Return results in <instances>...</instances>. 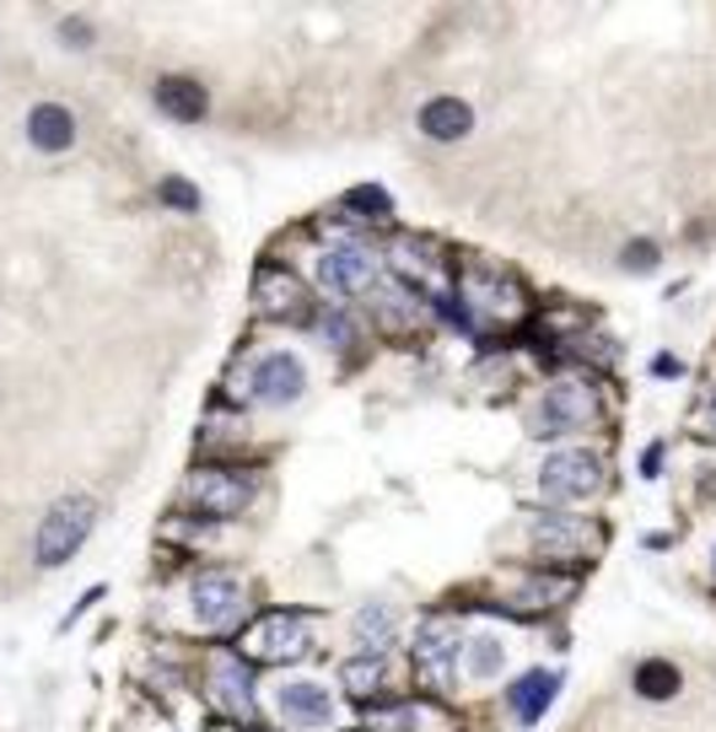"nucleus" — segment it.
<instances>
[{"instance_id":"f257e3e1","label":"nucleus","mask_w":716,"mask_h":732,"mask_svg":"<svg viewBox=\"0 0 716 732\" xmlns=\"http://www.w3.org/2000/svg\"><path fill=\"white\" fill-rule=\"evenodd\" d=\"M92 523H98V501H92V495H65V501H54L49 517L38 523V538H33L38 566H65V560L87 544Z\"/></svg>"},{"instance_id":"f03ea898","label":"nucleus","mask_w":716,"mask_h":732,"mask_svg":"<svg viewBox=\"0 0 716 732\" xmlns=\"http://www.w3.org/2000/svg\"><path fill=\"white\" fill-rule=\"evenodd\" d=\"M539 490H544V501H561V506L587 501L604 490V463L593 452H550L539 469Z\"/></svg>"},{"instance_id":"7ed1b4c3","label":"nucleus","mask_w":716,"mask_h":732,"mask_svg":"<svg viewBox=\"0 0 716 732\" xmlns=\"http://www.w3.org/2000/svg\"><path fill=\"white\" fill-rule=\"evenodd\" d=\"M459 652H463V635H459V620H453V614L420 620V631H415V668H420V679L431 684V689L448 684V668L459 663Z\"/></svg>"},{"instance_id":"20e7f679","label":"nucleus","mask_w":716,"mask_h":732,"mask_svg":"<svg viewBox=\"0 0 716 732\" xmlns=\"http://www.w3.org/2000/svg\"><path fill=\"white\" fill-rule=\"evenodd\" d=\"M238 646H243L238 657H254V663H291L307 652V631L297 614H264L258 625H249Z\"/></svg>"},{"instance_id":"39448f33","label":"nucleus","mask_w":716,"mask_h":732,"mask_svg":"<svg viewBox=\"0 0 716 732\" xmlns=\"http://www.w3.org/2000/svg\"><path fill=\"white\" fill-rule=\"evenodd\" d=\"M189 495L205 517H238L249 501H254V480L238 474V469H200L189 480Z\"/></svg>"},{"instance_id":"423d86ee","label":"nucleus","mask_w":716,"mask_h":732,"mask_svg":"<svg viewBox=\"0 0 716 732\" xmlns=\"http://www.w3.org/2000/svg\"><path fill=\"white\" fill-rule=\"evenodd\" d=\"M318 281L345 296L366 292V286H377V259H372V248L361 243H329L318 253Z\"/></svg>"},{"instance_id":"0eeeda50","label":"nucleus","mask_w":716,"mask_h":732,"mask_svg":"<svg viewBox=\"0 0 716 732\" xmlns=\"http://www.w3.org/2000/svg\"><path fill=\"white\" fill-rule=\"evenodd\" d=\"M587 420H593V393L582 389V383H555V389L544 393L539 415H533L539 437H571V431H582Z\"/></svg>"},{"instance_id":"6e6552de","label":"nucleus","mask_w":716,"mask_h":732,"mask_svg":"<svg viewBox=\"0 0 716 732\" xmlns=\"http://www.w3.org/2000/svg\"><path fill=\"white\" fill-rule=\"evenodd\" d=\"M254 398L258 404H297L307 389V372L297 356H286V350H269V356H258L254 361Z\"/></svg>"},{"instance_id":"1a4fd4ad","label":"nucleus","mask_w":716,"mask_h":732,"mask_svg":"<svg viewBox=\"0 0 716 732\" xmlns=\"http://www.w3.org/2000/svg\"><path fill=\"white\" fill-rule=\"evenodd\" d=\"M238 614H243V582L227 571H205L195 582V620L210 631H227Z\"/></svg>"},{"instance_id":"9d476101","label":"nucleus","mask_w":716,"mask_h":732,"mask_svg":"<svg viewBox=\"0 0 716 732\" xmlns=\"http://www.w3.org/2000/svg\"><path fill=\"white\" fill-rule=\"evenodd\" d=\"M388 259H394V270H399L405 281H415L420 292H431V296L448 292V264H442V253H437L431 243H420V238H399Z\"/></svg>"},{"instance_id":"9b49d317","label":"nucleus","mask_w":716,"mask_h":732,"mask_svg":"<svg viewBox=\"0 0 716 732\" xmlns=\"http://www.w3.org/2000/svg\"><path fill=\"white\" fill-rule=\"evenodd\" d=\"M254 302L269 313V318H302V313H307L302 281H297L291 270H275V264L254 275Z\"/></svg>"},{"instance_id":"f8f14e48","label":"nucleus","mask_w":716,"mask_h":732,"mask_svg":"<svg viewBox=\"0 0 716 732\" xmlns=\"http://www.w3.org/2000/svg\"><path fill=\"white\" fill-rule=\"evenodd\" d=\"M463 302H474V307L491 313V318H517V313H522L517 286L502 281L496 270H469V275H463Z\"/></svg>"},{"instance_id":"ddd939ff","label":"nucleus","mask_w":716,"mask_h":732,"mask_svg":"<svg viewBox=\"0 0 716 732\" xmlns=\"http://www.w3.org/2000/svg\"><path fill=\"white\" fill-rule=\"evenodd\" d=\"M210 689H216V706L227 711V717H254V684H249V668H243V657H216L210 663Z\"/></svg>"},{"instance_id":"4468645a","label":"nucleus","mask_w":716,"mask_h":732,"mask_svg":"<svg viewBox=\"0 0 716 732\" xmlns=\"http://www.w3.org/2000/svg\"><path fill=\"white\" fill-rule=\"evenodd\" d=\"M27 141H33L38 151H70V141H76V119H70V108L38 102V108L27 113Z\"/></svg>"},{"instance_id":"2eb2a0df","label":"nucleus","mask_w":716,"mask_h":732,"mask_svg":"<svg viewBox=\"0 0 716 732\" xmlns=\"http://www.w3.org/2000/svg\"><path fill=\"white\" fill-rule=\"evenodd\" d=\"M156 108L173 113V119H184V124H200L210 98H205L200 81H189V76H167V81H156Z\"/></svg>"},{"instance_id":"dca6fc26","label":"nucleus","mask_w":716,"mask_h":732,"mask_svg":"<svg viewBox=\"0 0 716 732\" xmlns=\"http://www.w3.org/2000/svg\"><path fill=\"white\" fill-rule=\"evenodd\" d=\"M469 124H474V113H469V102H459V98H431L420 108V130H426L431 141H463Z\"/></svg>"},{"instance_id":"f3484780","label":"nucleus","mask_w":716,"mask_h":732,"mask_svg":"<svg viewBox=\"0 0 716 732\" xmlns=\"http://www.w3.org/2000/svg\"><path fill=\"white\" fill-rule=\"evenodd\" d=\"M275 700H280V711H286L291 722H307V728H318V722L334 717V700H329V689H318V684H286Z\"/></svg>"},{"instance_id":"a211bd4d","label":"nucleus","mask_w":716,"mask_h":732,"mask_svg":"<svg viewBox=\"0 0 716 732\" xmlns=\"http://www.w3.org/2000/svg\"><path fill=\"white\" fill-rule=\"evenodd\" d=\"M555 689H561V679L555 674H528V679H517V689H511V711L522 717V722H539L544 711H550V700H555Z\"/></svg>"},{"instance_id":"6ab92c4d","label":"nucleus","mask_w":716,"mask_h":732,"mask_svg":"<svg viewBox=\"0 0 716 732\" xmlns=\"http://www.w3.org/2000/svg\"><path fill=\"white\" fill-rule=\"evenodd\" d=\"M351 631H356V641L366 646V657H377V652L394 641V631H399V614H394L388 603H366L356 620H351Z\"/></svg>"},{"instance_id":"aec40b11","label":"nucleus","mask_w":716,"mask_h":732,"mask_svg":"<svg viewBox=\"0 0 716 732\" xmlns=\"http://www.w3.org/2000/svg\"><path fill=\"white\" fill-rule=\"evenodd\" d=\"M502 663H507V646H502L496 635H474V641H469V657H463L469 679H496Z\"/></svg>"},{"instance_id":"412c9836","label":"nucleus","mask_w":716,"mask_h":732,"mask_svg":"<svg viewBox=\"0 0 716 732\" xmlns=\"http://www.w3.org/2000/svg\"><path fill=\"white\" fill-rule=\"evenodd\" d=\"M340 684H345L356 700H372V695L383 689V657H366V652L351 657V663L340 668Z\"/></svg>"},{"instance_id":"4be33fe9","label":"nucleus","mask_w":716,"mask_h":732,"mask_svg":"<svg viewBox=\"0 0 716 732\" xmlns=\"http://www.w3.org/2000/svg\"><path fill=\"white\" fill-rule=\"evenodd\" d=\"M636 689H641L647 700H668V695L679 689V668L652 657V663H641V668H636Z\"/></svg>"},{"instance_id":"5701e85b","label":"nucleus","mask_w":716,"mask_h":732,"mask_svg":"<svg viewBox=\"0 0 716 732\" xmlns=\"http://www.w3.org/2000/svg\"><path fill=\"white\" fill-rule=\"evenodd\" d=\"M539 544L550 555H571V549H582V534L576 528H555V523H539Z\"/></svg>"},{"instance_id":"b1692460","label":"nucleus","mask_w":716,"mask_h":732,"mask_svg":"<svg viewBox=\"0 0 716 732\" xmlns=\"http://www.w3.org/2000/svg\"><path fill=\"white\" fill-rule=\"evenodd\" d=\"M323 340L334 345V350H351V345H356V324H351L345 313H329V318H323Z\"/></svg>"},{"instance_id":"393cba45","label":"nucleus","mask_w":716,"mask_h":732,"mask_svg":"<svg viewBox=\"0 0 716 732\" xmlns=\"http://www.w3.org/2000/svg\"><path fill=\"white\" fill-rule=\"evenodd\" d=\"M625 270H636V275L658 270V248H652V243H630V248H625Z\"/></svg>"},{"instance_id":"a878e982","label":"nucleus","mask_w":716,"mask_h":732,"mask_svg":"<svg viewBox=\"0 0 716 732\" xmlns=\"http://www.w3.org/2000/svg\"><path fill=\"white\" fill-rule=\"evenodd\" d=\"M162 199H167V205H178V210H200V195H195L189 184H178V178H167V184H162Z\"/></svg>"},{"instance_id":"bb28decb","label":"nucleus","mask_w":716,"mask_h":732,"mask_svg":"<svg viewBox=\"0 0 716 732\" xmlns=\"http://www.w3.org/2000/svg\"><path fill=\"white\" fill-rule=\"evenodd\" d=\"M366 732H415V711H388V717H372Z\"/></svg>"},{"instance_id":"cd10ccee","label":"nucleus","mask_w":716,"mask_h":732,"mask_svg":"<svg viewBox=\"0 0 716 732\" xmlns=\"http://www.w3.org/2000/svg\"><path fill=\"white\" fill-rule=\"evenodd\" d=\"M345 205H356V210H377V216H388V195L383 189H351Z\"/></svg>"},{"instance_id":"c85d7f7f","label":"nucleus","mask_w":716,"mask_h":732,"mask_svg":"<svg viewBox=\"0 0 716 732\" xmlns=\"http://www.w3.org/2000/svg\"><path fill=\"white\" fill-rule=\"evenodd\" d=\"M571 582H533L528 587V609H539V598H565Z\"/></svg>"},{"instance_id":"c756f323","label":"nucleus","mask_w":716,"mask_h":732,"mask_svg":"<svg viewBox=\"0 0 716 732\" xmlns=\"http://www.w3.org/2000/svg\"><path fill=\"white\" fill-rule=\"evenodd\" d=\"M695 420H701V431H706V437H716V389L701 398V415H695Z\"/></svg>"},{"instance_id":"7c9ffc66","label":"nucleus","mask_w":716,"mask_h":732,"mask_svg":"<svg viewBox=\"0 0 716 732\" xmlns=\"http://www.w3.org/2000/svg\"><path fill=\"white\" fill-rule=\"evenodd\" d=\"M59 33H65V39H70L76 50H87V39H92V33H87V22H65Z\"/></svg>"},{"instance_id":"2f4dec72","label":"nucleus","mask_w":716,"mask_h":732,"mask_svg":"<svg viewBox=\"0 0 716 732\" xmlns=\"http://www.w3.org/2000/svg\"><path fill=\"white\" fill-rule=\"evenodd\" d=\"M712 571H716V555H712Z\"/></svg>"}]
</instances>
